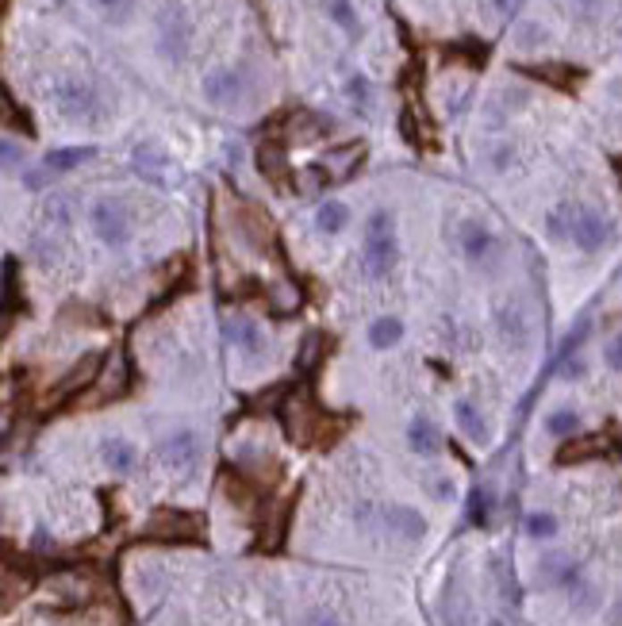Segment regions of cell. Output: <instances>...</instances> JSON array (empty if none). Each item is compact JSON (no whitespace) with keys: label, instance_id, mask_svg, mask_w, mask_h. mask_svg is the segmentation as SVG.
Returning a JSON list of instances; mask_svg holds the SVG:
<instances>
[{"label":"cell","instance_id":"6da1fadb","mask_svg":"<svg viewBox=\"0 0 622 626\" xmlns=\"http://www.w3.org/2000/svg\"><path fill=\"white\" fill-rule=\"evenodd\" d=\"M361 258H366V273L369 277H388L392 265L399 258V246H396V231H392V212H373L369 223H366V246H361Z\"/></svg>","mask_w":622,"mask_h":626},{"label":"cell","instance_id":"7a4b0ae2","mask_svg":"<svg viewBox=\"0 0 622 626\" xmlns=\"http://www.w3.org/2000/svg\"><path fill=\"white\" fill-rule=\"evenodd\" d=\"M565 227H568V238L576 242L580 250H588V254H595V250H603L607 242H611V235H615V223L607 220L603 212H595V208H584V204H565Z\"/></svg>","mask_w":622,"mask_h":626},{"label":"cell","instance_id":"3957f363","mask_svg":"<svg viewBox=\"0 0 622 626\" xmlns=\"http://www.w3.org/2000/svg\"><path fill=\"white\" fill-rule=\"evenodd\" d=\"M200 530H204V522L192 511H158L142 534L147 538H162V542H192V538H200Z\"/></svg>","mask_w":622,"mask_h":626},{"label":"cell","instance_id":"277c9868","mask_svg":"<svg viewBox=\"0 0 622 626\" xmlns=\"http://www.w3.org/2000/svg\"><path fill=\"white\" fill-rule=\"evenodd\" d=\"M93 231L100 235V242L108 246H123L131 238V220H127V208L120 200H97L93 204Z\"/></svg>","mask_w":622,"mask_h":626},{"label":"cell","instance_id":"5b68a950","mask_svg":"<svg viewBox=\"0 0 622 626\" xmlns=\"http://www.w3.org/2000/svg\"><path fill=\"white\" fill-rule=\"evenodd\" d=\"M189 39H192V28H189L185 12H181V8H165L162 20H158V50H162V58L181 62V58L189 54Z\"/></svg>","mask_w":622,"mask_h":626},{"label":"cell","instance_id":"8992f818","mask_svg":"<svg viewBox=\"0 0 622 626\" xmlns=\"http://www.w3.org/2000/svg\"><path fill=\"white\" fill-rule=\"evenodd\" d=\"M100 365H104V357H100V354H85L81 362H77V365L70 369V373H66V377H62L58 385H55V392H50V400H46V404L55 407V404H62V400H66V396L81 392L85 385H93V380H97V373H100Z\"/></svg>","mask_w":622,"mask_h":626},{"label":"cell","instance_id":"52a82bcc","mask_svg":"<svg viewBox=\"0 0 622 626\" xmlns=\"http://www.w3.org/2000/svg\"><path fill=\"white\" fill-rule=\"evenodd\" d=\"M55 100L70 120H85L97 112V93H93V85H85V81H62L55 88Z\"/></svg>","mask_w":622,"mask_h":626},{"label":"cell","instance_id":"ba28073f","mask_svg":"<svg viewBox=\"0 0 622 626\" xmlns=\"http://www.w3.org/2000/svg\"><path fill=\"white\" fill-rule=\"evenodd\" d=\"M162 462L170 465V469H189L192 462H197V454H200V438H197V430H173L170 438L162 442Z\"/></svg>","mask_w":622,"mask_h":626},{"label":"cell","instance_id":"9c48e42d","mask_svg":"<svg viewBox=\"0 0 622 626\" xmlns=\"http://www.w3.org/2000/svg\"><path fill=\"white\" fill-rule=\"evenodd\" d=\"M611 450V442L603 438V434H584V438H568L561 450H557V465H580V462H595V457H603Z\"/></svg>","mask_w":622,"mask_h":626},{"label":"cell","instance_id":"30bf717a","mask_svg":"<svg viewBox=\"0 0 622 626\" xmlns=\"http://www.w3.org/2000/svg\"><path fill=\"white\" fill-rule=\"evenodd\" d=\"M381 522H384L388 534H399L404 542H419L423 534H426V519L415 507H384L381 511Z\"/></svg>","mask_w":622,"mask_h":626},{"label":"cell","instance_id":"8fae6325","mask_svg":"<svg viewBox=\"0 0 622 626\" xmlns=\"http://www.w3.org/2000/svg\"><path fill=\"white\" fill-rule=\"evenodd\" d=\"M361 158H366V146H361V143L334 146V150H327V154H323L319 170L327 173V181H346V177H349V173H354L357 165H361Z\"/></svg>","mask_w":622,"mask_h":626},{"label":"cell","instance_id":"7c38bea8","mask_svg":"<svg viewBox=\"0 0 622 626\" xmlns=\"http://www.w3.org/2000/svg\"><path fill=\"white\" fill-rule=\"evenodd\" d=\"M204 96L212 100V104H219V108L235 104V100L242 96V78L235 70H212L204 78Z\"/></svg>","mask_w":622,"mask_h":626},{"label":"cell","instance_id":"4fadbf2b","mask_svg":"<svg viewBox=\"0 0 622 626\" xmlns=\"http://www.w3.org/2000/svg\"><path fill=\"white\" fill-rule=\"evenodd\" d=\"M461 250H465V258L469 262H484L492 250H496V238H492L488 227L481 223H465L461 227Z\"/></svg>","mask_w":622,"mask_h":626},{"label":"cell","instance_id":"5bb4252c","mask_svg":"<svg viewBox=\"0 0 622 626\" xmlns=\"http://www.w3.org/2000/svg\"><path fill=\"white\" fill-rule=\"evenodd\" d=\"M97 150L93 146H66V150H50V154L43 158V170L46 173H70L77 170L81 162H93Z\"/></svg>","mask_w":622,"mask_h":626},{"label":"cell","instance_id":"9a60e30c","mask_svg":"<svg viewBox=\"0 0 622 626\" xmlns=\"http://www.w3.org/2000/svg\"><path fill=\"white\" fill-rule=\"evenodd\" d=\"M100 454H104V465H108L112 472H131L139 465V450L123 438H108L100 446Z\"/></svg>","mask_w":622,"mask_h":626},{"label":"cell","instance_id":"2e32d148","mask_svg":"<svg viewBox=\"0 0 622 626\" xmlns=\"http://www.w3.org/2000/svg\"><path fill=\"white\" fill-rule=\"evenodd\" d=\"M257 165H262V173L269 177L273 185H284V173H289V154H284L281 143H262V150H257Z\"/></svg>","mask_w":622,"mask_h":626},{"label":"cell","instance_id":"e0dca14e","mask_svg":"<svg viewBox=\"0 0 622 626\" xmlns=\"http://www.w3.org/2000/svg\"><path fill=\"white\" fill-rule=\"evenodd\" d=\"M319 423V419L315 415H311V407L300 400V396H296V400L289 404V423H284V427H289V438L292 442H311V427H315Z\"/></svg>","mask_w":622,"mask_h":626},{"label":"cell","instance_id":"ac0fdd59","mask_svg":"<svg viewBox=\"0 0 622 626\" xmlns=\"http://www.w3.org/2000/svg\"><path fill=\"white\" fill-rule=\"evenodd\" d=\"M500 335L511 342L515 350H523L530 342V330H526V315L523 308H500Z\"/></svg>","mask_w":622,"mask_h":626},{"label":"cell","instance_id":"d6986e66","mask_svg":"<svg viewBox=\"0 0 622 626\" xmlns=\"http://www.w3.org/2000/svg\"><path fill=\"white\" fill-rule=\"evenodd\" d=\"M242 231H246V242H250L254 250H265L269 238H273V223H269V215L246 208L242 212Z\"/></svg>","mask_w":622,"mask_h":626},{"label":"cell","instance_id":"ffe728a7","mask_svg":"<svg viewBox=\"0 0 622 626\" xmlns=\"http://www.w3.org/2000/svg\"><path fill=\"white\" fill-rule=\"evenodd\" d=\"M265 304H269L273 315H292L296 308H300V288H296L292 280H277V285L265 292Z\"/></svg>","mask_w":622,"mask_h":626},{"label":"cell","instance_id":"44dd1931","mask_svg":"<svg viewBox=\"0 0 622 626\" xmlns=\"http://www.w3.org/2000/svg\"><path fill=\"white\" fill-rule=\"evenodd\" d=\"M227 338L235 342L239 350H246V354H257V350H262V330H257L250 319H242V315H239V319H227Z\"/></svg>","mask_w":622,"mask_h":626},{"label":"cell","instance_id":"7402d4cb","mask_svg":"<svg viewBox=\"0 0 622 626\" xmlns=\"http://www.w3.org/2000/svg\"><path fill=\"white\" fill-rule=\"evenodd\" d=\"M399 338H404V323H399L396 315H381V319H373V327H369V342H373L377 350L396 346Z\"/></svg>","mask_w":622,"mask_h":626},{"label":"cell","instance_id":"603a6c76","mask_svg":"<svg viewBox=\"0 0 622 626\" xmlns=\"http://www.w3.org/2000/svg\"><path fill=\"white\" fill-rule=\"evenodd\" d=\"M408 442L415 454H434L438 450V430L431 419H415V423L408 427Z\"/></svg>","mask_w":622,"mask_h":626},{"label":"cell","instance_id":"cb8c5ba5","mask_svg":"<svg viewBox=\"0 0 622 626\" xmlns=\"http://www.w3.org/2000/svg\"><path fill=\"white\" fill-rule=\"evenodd\" d=\"M315 223H319V231H327V235H339L342 227L349 223V212H346V204H339V200H327V204H323V208H319Z\"/></svg>","mask_w":622,"mask_h":626},{"label":"cell","instance_id":"d4e9b609","mask_svg":"<svg viewBox=\"0 0 622 626\" xmlns=\"http://www.w3.org/2000/svg\"><path fill=\"white\" fill-rule=\"evenodd\" d=\"M453 412H458V423H461V430L469 434L473 442H481L484 434H488V427H484V415L476 412V407H473L469 400H458V407H453Z\"/></svg>","mask_w":622,"mask_h":626},{"label":"cell","instance_id":"484cf974","mask_svg":"<svg viewBox=\"0 0 622 626\" xmlns=\"http://www.w3.org/2000/svg\"><path fill=\"white\" fill-rule=\"evenodd\" d=\"M546 430L553 434V438H573V434L580 430V415L573 412V407H557V412H550V419H546Z\"/></svg>","mask_w":622,"mask_h":626},{"label":"cell","instance_id":"4316f807","mask_svg":"<svg viewBox=\"0 0 622 626\" xmlns=\"http://www.w3.org/2000/svg\"><path fill=\"white\" fill-rule=\"evenodd\" d=\"M523 530L530 534V538H538V542H546L557 534V519L550 515V511H530V515L523 519Z\"/></svg>","mask_w":622,"mask_h":626},{"label":"cell","instance_id":"83f0119b","mask_svg":"<svg viewBox=\"0 0 622 626\" xmlns=\"http://www.w3.org/2000/svg\"><path fill=\"white\" fill-rule=\"evenodd\" d=\"M323 354H327V342H323L319 335H311V338L304 342V350H300V362H296V369H300V373H315L319 362H323Z\"/></svg>","mask_w":622,"mask_h":626},{"label":"cell","instance_id":"f1b7e54d","mask_svg":"<svg viewBox=\"0 0 622 626\" xmlns=\"http://www.w3.org/2000/svg\"><path fill=\"white\" fill-rule=\"evenodd\" d=\"M323 4H327V16L339 23L342 31H357V12L349 0H323Z\"/></svg>","mask_w":622,"mask_h":626},{"label":"cell","instance_id":"f546056e","mask_svg":"<svg viewBox=\"0 0 622 626\" xmlns=\"http://www.w3.org/2000/svg\"><path fill=\"white\" fill-rule=\"evenodd\" d=\"M488 511H492V496H488V488H476V492H473V500H469V519L476 522V527H484V522H488Z\"/></svg>","mask_w":622,"mask_h":626},{"label":"cell","instance_id":"4dcf8cb0","mask_svg":"<svg viewBox=\"0 0 622 626\" xmlns=\"http://www.w3.org/2000/svg\"><path fill=\"white\" fill-rule=\"evenodd\" d=\"M23 165V146L12 143V138H0V170H16Z\"/></svg>","mask_w":622,"mask_h":626},{"label":"cell","instance_id":"1f68e13d","mask_svg":"<svg viewBox=\"0 0 622 626\" xmlns=\"http://www.w3.org/2000/svg\"><path fill=\"white\" fill-rule=\"evenodd\" d=\"M97 4L104 8V16L115 20V23H123L135 12V0H97Z\"/></svg>","mask_w":622,"mask_h":626},{"label":"cell","instance_id":"d6a6232c","mask_svg":"<svg viewBox=\"0 0 622 626\" xmlns=\"http://www.w3.org/2000/svg\"><path fill=\"white\" fill-rule=\"evenodd\" d=\"M323 185H327V173H323L319 165H307V170L300 173V193H319Z\"/></svg>","mask_w":622,"mask_h":626},{"label":"cell","instance_id":"836d02e7","mask_svg":"<svg viewBox=\"0 0 622 626\" xmlns=\"http://www.w3.org/2000/svg\"><path fill=\"white\" fill-rule=\"evenodd\" d=\"M346 93H349V100H357V104H369V85H366V78H349Z\"/></svg>","mask_w":622,"mask_h":626},{"label":"cell","instance_id":"e575fe53","mask_svg":"<svg viewBox=\"0 0 622 626\" xmlns=\"http://www.w3.org/2000/svg\"><path fill=\"white\" fill-rule=\"evenodd\" d=\"M584 373H588L584 362H573V357H565V362H561V377L565 380H576V377H584Z\"/></svg>","mask_w":622,"mask_h":626},{"label":"cell","instance_id":"d590c367","mask_svg":"<svg viewBox=\"0 0 622 626\" xmlns=\"http://www.w3.org/2000/svg\"><path fill=\"white\" fill-rule=\"evenodd\" d=\"M607 365H611L615 373L622 369V342H618V335H615L611 342H607Z\"/></svg>","mask_w":622,"mask_h":626},{"label":"cell","instance_id":"8d00e7d4","mask_svg":"<svg viewBox=\"0 0 622 626\" xmlns=\"http://www.w3.org/2000/svg\"><path fill=\"white\" fill-rule=\"evenodd\" d=\"M304 626H339V619H334L331 611H311Z\"/></svg>","mask_w":622,"mask_h":626},{"label":"cell","instance_id":"74e56055","mask_svg":"<svg viewBox=\"0 0 622 626\" xmlns=\"http://www.w3.org/2000/svg\"><path fill=\"white\" fill-rule=\"evenodd\" d=\"M0 116H4V120H12V116H16V108H12V100H8V93H4V88H0Z\"/></svg>","mask_w":622,"mask_h":626},{"label":"cell","instance_id":"f35d334b","mask_svg":"<svg viewBox=\"0 0 622 626\" xmlns=\"http://www.w3.org/2000/svg\"><path fill=\"white\" fill-rule=\"evenodd\" d=\"M434 496H438V500H446V496H453V484L450 480H438L434 484Z\"/></svg>","mask_w":622,"mask_h":626},{"label":"cell","instance_id":"ab89813d","mask_svg":"<svg viewBox=\"0 0 622 626\" xmlns=\"http://www.w3.org/2000/svg\"><path fill=\"white\" fill-rule=\"evenodd\" d=\"M508 162H511V150H496V170H508Z\"/></svg>","mask_w":622,"mask_h":626}]
</instances>
